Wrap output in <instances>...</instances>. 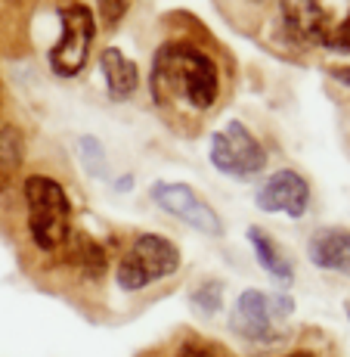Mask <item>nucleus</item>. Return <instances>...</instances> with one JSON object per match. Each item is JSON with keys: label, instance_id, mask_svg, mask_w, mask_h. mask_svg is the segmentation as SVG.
Instances as JSON below:
<instances>
[{"label": "nucleus", "instance_id": "obj_1", "mask_svg": "<svg viewBox=\"0 0 350 357\" xmlns=\"http://www.w3.org/2000/svg\"><path fill=\"white\" fill-rule=\"evenodd\" d=\"M149 87L164 112L205 115L221 100V68L202 47L168 40L155 50Z\"/></svg>", "mask_w": 350, "mask_h": 357}, {"label": "nucleus", "instance_id": "obj_2", "mask_svg": "<svg viewBox=\"0 0 350 357\" xmlns=\"http://www.w3.org/2000/svg\"><path fill=\"white\" fill-rule=\"evenodd\" d=\"M25 208H29V233L40 252L65 249L72 239V202L63 183L47 174L25 177Z\"/></svg>", "mask_w": 350, "mask_h": 357}, {"label": "nucleus", "instance_id": "obj_3", "mask_svg": "<svg viewBox=\"0 0 350 357\" xmlns=\"http://www.w3.org/2000/svg\"><path fill=\"white\" fill-rule=\"evenodd\" d=\"M177 271H180V249L168 236L140 233L118 264V286L125 292H140L149 283L174 277Z\"/></svg>", "mask_w": 350, "mask_h": 357}, {"label": "nucleus", "instance_id": "obj_4", "mask_svg": "<svg viewBox=\"0 0 350 357\" xmlns=\"http://www.w3.org/2000/svg\"><path fill=\"white\" fill-rule=\"evenodd\" d=\"M211 165L226 177L251 181L267 168V149L242 121H226L211 137Z\"/></svg>", "mask_w": 350, "mask_h": 357}, {"label": "nucleus", "instance_id": "obj_5", "mask_svg": "<svg viewBox=\"0 0 350 357\" xmlns=\"http://www.w3.org/2000/svg\"><path fill=\"white\" fill-rule=\"evenodd\" d=\"M59 22H63V38H59V44L50 50V68L59 78H74V75H81V68L87 66L96 22H93L90 6L78 3V0L59 6Z\"/></svg>", "mask_w": 350, "mask_h": 357}, {"label": "nucleus", "instance_id": "obj_6", "mask_svg": "<svg viewBox=\"0 0 350 357\" xmlns=\"http://www.w3.org/2000/svg\"><path fill=\"white\" fill-rule=\"evenodd\" d=\"M149 196H152V202L159 205V208H164L174 218H180V221L189 224L192 230H202V233H208V236H221L223 233L221 215H217V211L211 208V205L205 202L189 183L159 181V183H152Z\"/></svg>", "mask_w": 350, "mask_h": 357}, {"label": "nucleus", "instance_id": "obj_7", "mask_svg": "<svg viewBox=\"0 0 350 357\" xmlns=\"http://www.w3.org/2000/svg\"><path fill=\"white\" fill-rule=\"evenodd\" d=\"M255 205L260 211H270V215H288L292 221H301L310 208V183L298 171L283 168L260 183V190L255 193Z\"/></svg>", "mask_w": 350, "mask_h": 357}, {"label": "nucleus", "instance_id": "obj_8", "mask_svg": "<svg viewBox=\"0 0 350 357\" xmlns=\"http://www.w3.org/2000/svg\"><path fill=\"white\" fill-rule=\"evenodd\" d=\"M279 19H283V31L292 44L326 47V38L332 31L328 13L319 0H283Z\"/></svg>", "mask_w": 350, "mask_h": 357}, {"label": "nucleus", "instance_id": "obj_9", "mask_svg": "<svg viewBox=\"0 0 350 357\" xmlns=\"http://www.w3.org/2000/svg\"><path fill=\"white\" fill-rule=\"evenodd\" d=\"M230 326L232 333H239L248 342H273L276 317L270 311V295L260 289H245L236 298V307L230 314Z\"/></svg>", "mask_w": 350, "mask_h": 357}, {"label": "nucleus", "instance_id": "obj_10", "mask_svg": "<svg viewBox=\"0 0 350 357\" xmlns=\"http://www.w3.org/2000/svg\"><path fill=\"white\" fill-rule=\"evenodd\" d=\"M307 255L319 271H332L341 277H350V230L322 227L307 243Z\"/></svg>", "mask_w": 350, "mask_h": 357}, {"label": "nucleus", "instance_id": "obj_11", "mask_svg": "<svg viewBox=\"0 0 350 357\" xmlns=\"http://www.w3.org/2000/svg\"><path fill=\"white\" fill-rule=\"evenodd\" d=\"M100 68L102 78H106V91L112 100H127L130 93L140 87V72H136L134 59H127L121 50L106 47L100 56Z\"/></svg>", "mask_w": 350, "mask_h": 357}, {"label": "nucleus", "instance_id": "obj_12", "mask_svg": "<svg viewBox=\"0 0 350 357\" xmlns=\"http://www.w3.org/2000/svg\"><path fill=\"white\" fill-rule=\"evenodd\" d=\"M248 239H251V249H255L260 267H264L273 280H279V283H292L294 267H292V261L285 258V252L276 245V239L260 227H248Z\"/></svg>", "mask_w": 350, "mask_h": 357}, {"label": "nucleus", "instance_id": "obj_13", "mask_svg": "<svg viewBox=\"0 0 350 357\" xmlns=\"http://www.w3.org/2000/svg\"><path fill=\"white\" fill-rule=\"evenodd\" d=\"M68 258H72V264L81 271V277H87V280L106 277V264H109L106 249H102V243H96V239L87 236V233H78V236L72 239Z\"/></svg>", "mask_w": 350, "mask_h": 357}, {"label": "nucleus", "instance_id": "obj_14", "mask_svg": "<svg viewBox=\"0 0 350 357\" xmlns=\"http://www.w3.org/2000/svg\"><path fill=\"white\" fill-rule=\"evenodd\" d=\"M25 162V134L6 125L0 130V183H10Z\"/></svg>", "mask_w": 350, "mask_h": 357}, {"label": "nucleus", "instance_id": "obj_15", "mask_svg": "<svg viewBox=\"0 0 350 357\" xmlns=\"http://www.w3.org/2000/svg\"><path fill=\"white\" fill-rule=\"evenodd\" d=\"M189 305H192V311L202 314V317H214L223 307V283L221 280H202V283L192 289Z\"/></svg>", "mask_w": 350, "mask_h": 357}, {"label": "nucleus", "instance_id": "obj_16", "mask_svg": "<svg viewBox=\"0 0 350 357\" xmlns=\"http://www.w3.org/2000/svg\"><path fill=\"white\" fill-rule=\"evenodd\" d=\"M170 357H230V354H226L223 345H217V342H211V339L186 335V339L174 348V354Z\"/></svg>", "mask_w": 350, "mask_h": 357}, {"label": "nucleus", "instance_id": "obj_17", "mask_svg": "<svg viewBox=\"0 0 350 357\" xmlns=\"http://www.w3.org/2000/svg\"><path fill=\"white\" fill-rule=\"evenodd\" d=\"M96 6H100L102 25H106V29H115V25H118L121 19L127 16L130 0H96Z\"/></svg>", "mask_w": 350, "mask_h": 357}, {"label": "nucleus", "instance_id": "obj_18", "mask_svg": "<svg viewBox=\"0 0 350 357\" xmlns=\"http://www.w3.org/2000/svg\"><path fill=\"white\" fill-rule=\"evenodd\" d=\"M326 47L335 53H350V16H344L326 38Z\"/></svg>", "mask_w": 350, "mask_h": 357}, {"label": "nucleus", "instance_id": "obj_19", "mask_svg": "<svg viewBox=\"0 0 350 357\" xmlns=\"http://www.w3.org/2000/svg\"><path fill=\"white\" fill-rule=\"evenodd\" d=\"M270 311H273V317H276V324H279V320H285L288 314L294 311V301H292V295H285V292L270 295Z\"/></svg>", "mask_w": 350, "mask_h": 357}, {"label": "nucleus", "instance_id": "obj_20", "mask_svg": "<svg viewBox=\"0 0 350 357\" xmlns=\"http://www.w3.org/2000/svg\"><path fill=\"white\" fill-rule=\"evenodd\" d=\"M332 78H335V81H341L344 87H350V66H338V68H332Z\"/></svg>", "mask_w": 350, "mask_h": 357}, {"label": "nucleus", "instance_id": "obj_21", "mask_svg": "<svg viewBox=\"0 0 350 357\" xmlns=\"http://www.w3.org/2000/svg\"><path fill=\"white\" fill-rule=\"evenodd\" d=\"M285 357H319V354L310 351V348H301V351H292V354H285Z\"/></svg>", "mask_w": 350, "mask_h": 357}, {"label": "nucleus", "instance_id": "obj_22", "mask_svg": "<svg viewBox=\"0 0 350 357\" xmlns=\"http://www.w3.org/2000/svg\"><path fill=\"white\" fill-rule=\"evenodd\" d=\"M347 317H350V305H347Z\"/></svg>", "mask_w": 350, "mask_h": 357}]
</instances>
